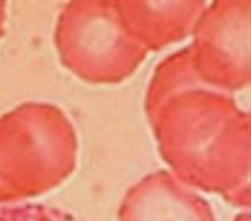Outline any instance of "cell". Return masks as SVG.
Here are the masks:
<instances>
[{"mask_svg":"<svg viewBox=\"0 0 251 221\" xmlns=\"http://www.w3.org/2000/svg\"><path fill=\"white\" fill-rule=\"evenodd\" d=\"M0 221H80L74 214L46 204H19L0 208Z\"/></svg>","mask_w":251,"mask_h":221,"instance_id":"3","label":"cell"},{"mask_svg":"<svg viewBox=\"0 0 251 221\" xmlns=\"http://www.w3.org/2000/svg\"><path fill=\"white\" fill-rule=\"evenodd\" d=\"M3 20H4V3L0 1V36L3 32Z\"/></svg>","mask_w":251,"mask_h":221,"instance_id":"4","label":"cell"},{"mask_svg":"<svg viewBox=\"0 0 251 221\" xmlns=\"http://www.w3.org/2000/svg\"><path fill=\"white\" fill-rule=\"evenodd\" d=\"M29 105L0 117V204L40 196L74 170L75 148H35Z\"/></svg>","mask_w":251,"mask_h":221,"instance_id":"1","label":"cell"},{"mask_svg":"<svg viewBox=\"0 0 251 221\" xmlns=\"http://www.w3.org/2000/svg\"><path fill=\"white\" fill-rule=\"evenodd\" d=\"M118 221H215L210 204L165 171L129 188Z\"/></svg>","mask_w":251,"mask_h":221,"instance_id":"2","label":"cell"}]
</instances>
